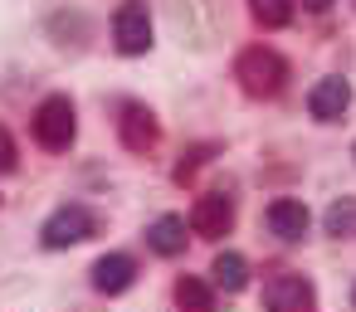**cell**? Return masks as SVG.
Instances as JSON below:
<instances>
[{"label": "cell", "mask_w": 356, "mask_h": 312, "mask_svg": "<svg viewBox=\"0 0 356 312\" xmlns=\"http://www.w3.org/2000/svg\"><path fill=\"white\" fill-rule=\"evenodd\" d=\"M234 79H239V88H244L249 98H273V93H283V83H288V64H283L273 49L254 44V49H244V54L234 59Z\"/></svg>", "instance_id": "6da1fadb"}, {"label": "cell", "mask_w": 356, "mask_h": 312, "mask_svg": "<svg viewBox=\"0 0 356 312\" xmlns=\"http://www.w3.org/2000/svg\"><path fill=\"white\" fill-rule=\"evenodd\" d=\"M74 132H79V122H74V103L69 98H44L40 108H35V142L44 147V151H69V142H74Z\"/></svg>", "instance_id": "7a4b0ae2"}, {"label": "cell", "mask_w": 356, "mask_h": 312, "mask_svg": "<svg viewBox=\"0 0 356 312\" xmlns=\"http://www.w3.org/2000/svg\"><path fill=\"white\" fill-rule=\"evenodd\" d=\"M113 40L122 54H147L152 49V15H147V0H122L118 15H113Z\"/></svg>", "instance_id": "3957f363"}, {"label": "cell", "mask_w": 356, "mask_h": 312, "mask_svg": "<svg viewBox=\"0 0 356 312\" xmlns=\"http://www.w3.org/2000/svg\"><path fill=\"white\" fill-rule=\"evenodd\" d=\"M93 229H98L93 210H83V205H64V210H54V215L44 220V244H49V249H69V244H83Z\"/></svg>", "instance_id": "277c9868"}, {"label": "cell", "mask_w": 356, "mask_h": 312, "mask_svg": "<svg viewBox=\"0 0 356 312\" xmlns=\"http://www.w3.org/2000/svg\"><path fill=\"white\" fill-rule=\"evenodd\" d=\"M229 224H234V200H229L225 190H210V195L195 200V210H191V234L220 239V234H229Z\"/></svg>", "instance_id": "5b68a950"}, {"label": "cell", "mask_w": 356, "mask_h": 312, "mask_svg": "<svg viewBox=\"0 0 356 312\" xmlns=\"http://www.w3.org/2000/svg\"><path fill=\"white\" fill-rule=\"evenodd\" d=\"M264 302H268L273 312H307V307L317 302V293H312L307 278H298V273H278V278L264 283Z\"/></svg>", "instance_id": "8992f818"}, {"label": "cell", "mask_w": 356, "mask_h": 312, "mask_svg": "<svg viewBox=\"0 0 356 312\" xmlns=\"http://www.w3.org/2000/svg\"><path fill=\"white\" fill-rule=\"evenodd\" d=\"M118 132H122V147H127V151H152V147L161 142V127H156L152 108H142V103H127V108H122Z\"/></svg>", "instance_id": "52a82bcc"}, {"label": "cell", "mask_w": 356, "mask_h": 312, "mask_svg": "<svg viewBox=\"0 0 356 312\" xmlns=\"http://www.w3.org/2000/svg\"><path fill=\"white\" fill-rule=\"evenodd\" d=\"M346 103H351L346 79H322V83L307 93V113H312L317 122H337V117L346 113Z\"/></svg>", "instance_id": "ba28073f"}, {"label": "cell", "mask_w": 356, "mask_h": 312, "mask_svg": "<svg viewBox=\"0 0 356 312\" xmlns=\"http://www.w3.org/2000/svg\"><path fill=\"white\" fill-rule=\"evenodd\" d=\"M132 278H137V263H132L127 254H103V258L93 263V288H98V293H127Z\"/></svg>", "instance_id": "9c48e42d"}, {"label": "cell", "mask_w": 356, "mask_h": 312, "mask_svg": "<svg viewBox=\"0 0 356 312\" xmlns=\"http://www.w3.org/2000/svg\"><path fill=\"white\" fill-rule=\"evenodd\" d=\"M268 229H273L283 244L302 239V234H307V205H302V200H273V205H268Z\"/></svg>", "instance_id": "30bf717a"}, {"label": "cell", "mask_w": 356, "mask_h": 312, "mask_svg": "<svg viewBox=\"0 0 356 312\" xmlns=\"http://www.w3.org/2000/svg\"><path fill=\"white\" fill-rule=\"evenodd\" d=\"M147 244H152L161 258H176V254H186V220H181V215H161V220L147 229Z\"/></svg>", "instance_id": "8fae6325"}, {"label": "cell", "mask_w": 356, "mask_h": 312, "mask_svg": "<svg viewBox=\"0 0 356 312\" xmlns=\"http://www.w3.org/2000/svg\"><path fill=\"white\" fill-rule=\"evenodd\" d=\"M322 224H327V234H332V239H356V200H351V195L332 200V205H327V215H322Z\"/></svg>", "instance_id": "7c38bea8"}, {"label": "cell", "mask_w": 356, "mask_h": 312, "mask_svg": "<svg viewBox=\"0 0 356 312\" xmlns=\"http://www.w3.org/2000/svg\"><path fill=\"white\" fill-rule=\"evenodd\" d=\"M210 273H215V288H225V293H239V288L249 283V263H244L239 254H220Z\"/></svg>", "instance_id": "4fadbf2b"}, {"label": "cell", "mask_w": 356, "mask_h": 312, "mask_svg": "<svg viewBox=\"0 0 356 312\" xmlns=\"http://www.w3.org/2000/svg\"><path fill=\"white\" fill-rule=\"evenodd\" d=\"M249 10L264 30H283L293 20V0H249Z\"/></svg>", "instance_id": "5bb4252c"}, {"label": "cell", "mask_w": 356, "mask_h": 312, "mask_svg": "<svg viewBox=\"0 0 356 312\" xmlns=\"http://www.w3.org/2000/svg\"><path fill=\"white\" fill-rule=\"evenodd\" d=\"M176 302H181V307H200V312H205V307L215 302V293H210V283H200V278H181V283H176Z\"/></svg>", "instance_id": "9a60e30c"}, {"label": "cell", "mask_w": 356, "mask_h": 312, "mask_svg": "<svg viewBox=\"0 0 356 312\" xmlns=\"http://www.w3.org/2000/svg\"><path fill=\"white\" fill-rule=\"evenodd\" d=\"M210 156H215V147H191V151H186V161L176 166V181H181V186H186V181H195V171H200Z\"/></svg>", "instance_id": "2e32d148"}, {"label": "cell", "mask_w": 356, "mask_h": 312, "mask_svg": "<svg viewBox=\"0 0 356 312\" xmlns=\"http://www.w3.org/2000/svg\"><path fill=\"white\" fill-rule=\"evenodd\" d=\"M15 171V142H10V132L0 127V176H10Z\"/></svg>", "instance_id": "e0dca14e"}, {"label": "cell", "mask_w": 356, "mask_h": 312, "mask_svg": "<svg viewBox=\"0 0 356 312\" xmlns=\"http://www.w3.org/2000/svg\"><path fill=\"white\" fill-rule=\"evenodd\" d=\"M302 6H307L312 15H322V10H332V0H302Z\"/></svg>", "instance_id": "ac0fdd59"}, {"label": "cell", "mask_w": 356, "mask_h": 312, "mask_svg": "<svg viewBox=\"0 0 356 312\" xmlns=\"http://www.w3.org/2000/svg\"><path fill=\"white\" fill-rule=\"evenodd\" d=\"M351 302H356V288H351Z\"/></svg>", "instance_id": "d6986e66"}]
</instances>
